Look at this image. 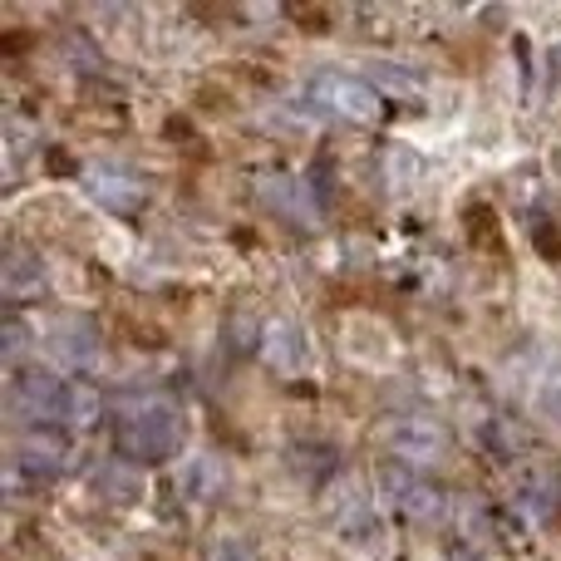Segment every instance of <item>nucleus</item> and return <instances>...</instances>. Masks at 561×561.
I'll use <instances>...</instances> for the list:
<instances>
[{
	"instance_id": "nucleus-13",
	"label": "nucleus",
	"mask_w": 561,
	"mask_h": 561,
	"mask_svg": "<svg viewBox=\"0 0 561 561\" xmlns=\"http://www.w3.org/2000/svg\"><path fill=\"white\" fill-rule=\"evenodd\" d=\"M94 488H99V497H104V503H114V507L138 503V493H144V483L134 478V468H118V463L99 468V473H94Z\"/></svg>"
},
{
	"instance_id": "nucleus-3",
	"label": "nucleus",
	"mask_w": 561,
	"mask_h": 561,
	"mask_svg": "<svg viewBox=\"0 0 561 561\" xmlns=\"http://www.w3.org/2000/svg\"><path fill=\"white\" fill-rule=\"evenodd\" d=\"M65 389L69 385H59V375H49V369H39V365H25L10 375V409H15L30 428H55L59 419H65Z\"/></svg>"
},
{
	"instance_id": "nucleus-4",
	"label": "nucleus",
	"mask_w": 561,
	"mask_h": 561,
	"mask_svg": "<svg viewBox=\"0 0 561 561\" xmlns=\"http://www.w3.org/2000/svg\"><path fill=\"white\" fill-rule=\"evenodd\" d=\"M385 438H389L394 463L409 468V473H428V468L444 463V454H448V434L434 419H394V424L385 428Z\"/></svg>"
},
{
	"instance_id": "nucleus-20",
	"label": "nucleus",
	"mask_w": 561,
	"mask_h": 561,
	"mask_svg": "<svg viewBox=\"0 0 561 561\" xmlns=\"http://www.w3.org/2000/svg\"><path fill=\"white\" fill-rule=\"evenodd\" d=\"M25 45H30V35H20V30H10V35H5V49H10V55H20Z\"/></svg>"
},
{
	"instance_id": "nucleus-10",
	"label": "nucleus",
	"mask_w": 561,
	"mask_h": 561,
	"mask_svg": "<svg viewBox=\"0 0 561 561\" xmlns=\"http://www.w3.org/2000/svg\"><path fill=\"white\" fill-rule=\"evenodd\" d=\"M59 424L69 428V434H94L99 424H104V394H99L94 385H69L65 389V419Z\"/></svg>"
},
{
	"instance_id": "nucleus-9",
	"label": "nucleus",
	"mask_w": 561,
	"mask_h": 561,
	"mask_svg": "<svg viewBox=\"0 0 561 561\" xmlns=\"http://www.w3.org/2000/svg\"><path fill=\"white\" fill-rule=\"evenodd\" d=\"M89 193L104 207H114V213H138L144 207V183L134 173H118V168H94L89 173Z\"/></svg>"
},
{
	"instance_id": "nucleus-12",
	"label": "nucleus",
	"mask_w": 561,
	"mask_h": 561,
	"mask_svg": "<svg viewBox=\"0 0 561 561\" xmlns=\"http://www.w3.org/2000/svg\"><path fill=\"white\" fill-rule=\"evenodd\" d=\"M463 222H468V242H473L478 252L503 256V222H497L493 207H488V203H468Z\"/></svg>"
},
{
	"instance_id": "nucleus-6",
	"label": "nucleus",
	"mask_w": 561,
	"mask_h": 561,
	"mask_svg": "<svg viewBox=\"0 0 561 561\" xmlns=\"http://www.w3.org/2000/svg\"><path fill=\"white\" fill-rule=\"evenodd\" d=\"M0 290L5 300H35L45 296V262L25 247H10L5 262H0Z\"/></svg>"
},
{
	"instance_id": "nucleus-19",
	"label": "nucleus",
	"mask_w": 561,
	"mask_h": 561,
	"mask_svg": "<svg viewBox=\"0 0 561 561\" xmlns=\"http://www.w3.org/2000/svg\"><path fill=\"white\" fill-rule=\"evenodd\" d=\"M207 561H247V547L237 542V537H217L213 542V557Z\"/></svg>"
},
{
	"instance_id": "nucleus-2",
	"label": "nucleus",
	"mask_w": 561,
	"mask_h": 561,
	"mask_svg": "<svg viewBox=\"0 0 561 561\" xmlns=\"http://www.w3.org/2000/svg\"><path fill=\"white\" fill-rule=\"evenodd\" d=\"M310 104L330 118H345V124H379L385 118V99L355 75H316Z\"/></svg>"
},
{
	"instance_id": "nucleus-14",
	"label": "nucleus",
	"mask_w": 561,
	"mask_h": 561,
	"mask_svg": "<svg viewBox=\"0 0 561 561\" xmlns=\"http://www.w3.org/2000/svg\"><path fill=\"white\" fill-rule=\"evenodd\" d=\"M217 488H222V468H217L213 458H193V463L183 468V493L187 497H197V503H203V497H213Z\"/></svg>"
},
{
	"instance_id": "nucleus-16",
	"label": "nucleus",
	"mask_w": 561,
	"mask_h": 561,
	"mask_svg": "<svg viewBox=\"0 0 561 561\" xmlns=\"http://www.w3.org/2000/svg\"><path fill=\"white\" fill-rule=\"evenodd\" d=\"M286 15L290 20H296V25L300 30H310V35H316V30H330V15H325V10H310V5H286Z\"/></svg>"
},
{
	"instance_id": "nucleus-15",
	"label": "nucleus",
	"mask_w": 561,
	"mask_h": 561,
	"mask_svg": "<svg viewBox=\"0 0 561 561\" xmlns=\"http://www.w3.org/2000/svg\"><path fill=\"white\" fill-rule=\"evenodd\" d=\"M25 345H30L25 325L10 316V320H5V359H10V365H20V359H25Z\"/></svg>"
},
{
	"instance_id": "nucleus-18",
	"label": "nucleus",
	"mask_w": 561,
	"mask_h": 561,
	"mask_svg": "<svg viewBox=\"0 0 561 561\" xmlns=\"http://www.w3.org/2000/svg\"><path fill=\"white\" fill-rule=\"evenodd\" d=\"M537 252H542L547 262H561V237H557V227L537 222Z\"/></svg>"
},
{
	"instance_id": "nucleus-8",
	"label": "nucleus",
	"mask_w": 561,
	"mask_h": 561,
	"mask_svg": "<svg viewBox=\"0 0 561 561\" xmlns=\"http://www.w3.org/2000/svg\"><path fill=\"white\" fill-rule=\"evenodd\" d=\"M256 350H262L266 365L276 369H300L306 365V340H300V330L290 325L286 316H266L262 320V340H256Z\"/></svg>"
},
{
	"instance_id": "nucleus-1",
	"label": "nucleus",
	"mask_w": 561,
	"mask_h": 561,
	"mask_svg": "<svg viewBox=\"0 0 561 561\" xmlns=\"http://www.w3.org/2000/svg\"><path fill=\"white\" fill-rule=\"evenodd\" d=\"M183 438H187V419L168 394L138 389V394L118 399L114 444L124 458H134V463H168V458L183 448Z\"/></svg>"
},
{
	"instance_id": "nucleus-11",
	"label": "nucleus",
	"mask_w": 561,
	"mask_h": 561,
	"mask_svg": "<svg viewBox=\"0 0 561 561\" xmlns=\"http://www.w3.org/2000/svg\"><path fill=\"white\" fill-rule=\"evenodd\" d=\"M55 355L65 359V365H94L99 359V335L89 320H65V325L55 330Z\"/></svg>"
},
{
	"instance_id": "nucleus-5",
	"label": "nucleus",
	"mask_w": 561,
	"mask_h": 561,
	"mask_svg": "<svg viewBox=\"0 0 561 561\" xmlns=\"http://www.w3.org/2000/svg\"><path fill=\"white\" fill-rule=\"evenodd\" d=\"M75 458V444L59 428H30L25 444H20V473L30 478H59Z\"/></svg>"
},
{
	"instance_id": "nucleus-7",
	"label": "nucleus",
	"mask_w": 561,
	"mask_h": 561,
	"mask_svg": "<svg viewBox=\"0 0 561 561\" xmlns=\"http://www.w3.org/2000/svg\"><path fill=\"white\" fill-rule=\"evenodd\" d=\"M385 493H389V503H394V513H409V517H434L438 507H444V497H438L419 473H409V468H389Z\"/></svg>"
},
{
	"instance_id": "nucleus-17",
	"label": "nucleus",
	"mask_w": 561,
	"mask_h": 561,
	"mask_svg": "<svg viewBox=\"0 0 561 561\" xmlns=\"http://www.w3.org/2000/svg\"><path fill=\"white\" fill-rule=\"evenodd\" d=\"M15 547H20V561H55V557H49V542H45V537H35V533H25Z\"/></svg>"
}]
</instances>
